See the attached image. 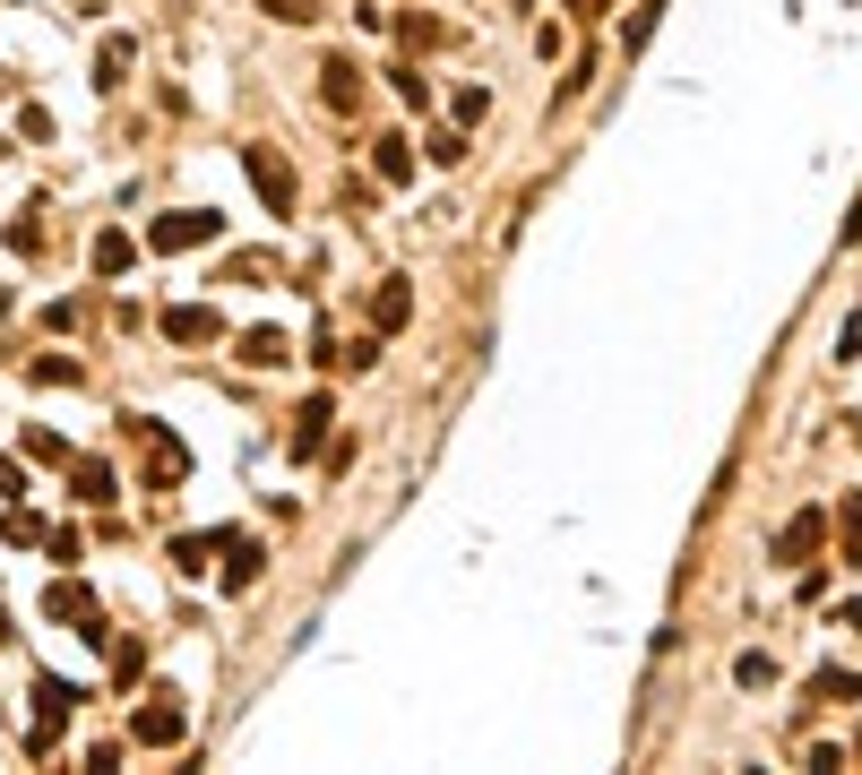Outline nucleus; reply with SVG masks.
<instances>
[{"mask_svg":"<svg viewBox=\"0 0 862 775\" xmlns=\"http://www.w3.org/2000/svg\"><path fill=\"white\" fill-rule=\"evenodd\" d=\"M70 483H78V500H87V509H104V500H113V465H104V457H70Z\"/></svg>","mask_w":862,"mask_h":775,"instance_id":"9","label":"nucleus"},{"mask_svg":"<svg viewBox=\"0 0 862 775\" xmlns=\"http://www.w3.org/2000/svg\"><path fill=\"white\" fill-rule=\"evenodd\" d=\"M734 672H741V689H767V680H776V664H767V655H741Z\"/></svg>","mask_w":862,"mask_h":775,"instance_id":"22","label":"nucleus"},{"mask_svg":"<svg viewBox=\"0 0 862 775\" xmlns=\"http://www.w3.org/2000/svg\"><path fill=\"white\" fill-rule=\"evenodd\" d=\"M320 440H328V397H311L293 414V457H320Z\"/></svg>","mask_w":862,"mask_h":775,"instance_id":"12","label":"nucleus"},{"mask_svg":"<svg viewBox=\"0 0 862 775\" xmlns=\"http://www.w3.org/2000/svg\"><path fill=\"white\" fill-rule=\"evenodd\" d=\"M129 259H138V250H129V233H96V276H122Z\"/></svg>","mask_w":862,"mask_h":775,"instance_id":"17","label":"nucleus"},{"mask_svg":"<svg viewBox=\"0 0 862 775\" xmlns=\"http://www.w3.org/2000/svg\"><path fill=\"white\" fill-rule=\"evenodd\" d=\"M242 362H250V371H276V362H285V336H276V328H250L242 336Z\"/></svg>","mask_w":862,"mask_h":775,"instance_id":"15","label":"nucleus"},{"mask_svg":"<svg viewBox=\"0 0 862 775\" xmlns=\"http://www.w3.org/2000/svg\"><path fill=\"white\" fill-rule=\"evenodd\" d=\"M129 440L147 448V491H173V483L190 474V448L173 440V432H164L155 414H129Z\"/></svg>","mask_w":862,"mask_h":775,"instance_id":"1","label":"nucleus"},{"mask_svg":"<svg viewBox=\"0 0 862 775\" xmlns=\"http://www.w3.org/2000/svg\"><path fill=\"white\" fill-rule=\"evenodd\" d=\"M371 164H379V182H414V147H405V138H379Z\"/></svg>","mask_w":862,"mask_h":775,"instance_id":"16","label":"nucleus"},{"mask_svg":"<svg viewBox=\"0 0 862 775\" xmlns=\"http://www.w3.org/2000/svg\"><path fill=\"white\" fill-rule=\"evenodd\" d=\"M259 9H267V17H285V26H311V17H320V0H259Z\"/></svg>","mask_w":862,"mask_h":775,"instance_id":"20","label":"nucleus"},{"mask_svg":"<svg viewBox=\"0 0 862 775\" xmlns=\"http://www.w3.org/2000/svg\"><path fill=\"white\" fill-rule=\"evenodd\" d=\"M216 552H225V535H173V568H182V577H208Z\"/></svg>","mask_w":862,"mask_h":775,"instance_id":"11","label":"nucleus"},{"mask_svg":"<svg viewBox=\"0 0 862 775\" xmlns=\"http://www.w3.org/2000/svg\"><path fill=\"white\" fill-rule=\"evenodd\" d=\"M164 336H173V345H216L225 320H216L208 302H173V311H164Z\"/></svg>","mask_w":862,"mask_h":775,"instance_id":"6","label":"nucleus"},{"mask_svg":"<svg viewBox=\"0 0 862 775\" xmlns=\"http://www.w3.org/2000/svg\"><path fill=\"white\" fill-rule=\"evenodd\" d=\"M129 733H138V741H147V750H173V741H182V733H190V715H182V707H173V698H155V707H138V724H129Z\"/></svg>","mask_w":862,"mask_h":775,"instance_id":"7","label":"nucleus"},{"mask_svg":"<svg viewBox=\"0 0 862 775\" xmlns=\"http://www.w3.org/2000/svg\"><path fill=\"white\" fill-rule=\"evenodd\" d=\"M405 320H414V293H405V285L388 276V285L371 293V328H379V336H397V328H405Z\"/></svg>","mask_w":862,"mask_h":775,"instance_id":"8","label":"nucleus"},{"mask_svg":"<svg viewBox=\"0 0 862 775\" xmlns=\"http://www.w3.org/2000/svg\"><path fill=\"white\" fill-rule=\"evenodd\" d=\"M570 9H604V0H570Z\"/></svg>","mask_w":862,"mask_h":775,"instance_id":"24","label":"nucleus"},{"mask_svg":"<svg viewBox=\"0 0 862 775\" xmlns=\"http://www.w3.org/2000/svg\"><path fill=\"white\" fill-rule=\"evenodd\" d=\"M216 208H173V216H155L147 224V241H155V250H199V241H216Z\"/></svg>","mask_w":862,"mask_h":775,"instance_id":"3","label":"nucleus"},{"mask_svg":"<svg viewBox=\"0 0 862 775\" xmlns=\"http://www.w3.org/2000/svg\"><path fill=\"white\" fill-rule=\"evenodd\" d=\"M26 457H43V465H70V448H61V432H43V423L26 432Z\"/></svg>","mask_w":862,"mask_h":775,"instance_id":"18","label":"nucleus"},{"mask_svg":"<svg viewBox=\"0 0 862 775\" xmlns=\"http://www.w3.org/2000/svg\"><path fill=\"white\" fill-rule=\"evenodd\" d=\"M250 577H259V543H250V535H225V586L242 595Z\"/></svg>","mask_w":862,"mask_h":775,"instance_id":"14","label":"nucleus"},{"mask_svg":"<svg viewBox=\"0 0 862 775\" xmlns=\"http://www.w3.org/2000/svg\"><path fill=\"white\" fill-rule=\"evenodd\" d=\"M78 698H87V689H78V680H61V672H43V680H35V750H52V733L70 724V707H78Z\"/></svg>","mask_w":862,"mask_h":775,"instance_id":"2","label":"nucleus"},{"mask_svg":"<svg viewBox=\"0 0 862 775\" xmlns=\"http://www.w3.org/2000/svg\"><path fill=\"white\" fill-rule=\"evenodd\" d=\"M129 61H138V43H129V35H104V52H96V87H122Z\"/></svg>","mask_w":862,"mask_h":775,"instance_id":"13","label":"nucleus"},{"mask_svg":"<svg viewBox=\"0 0 862 775\" xmlns=\"http://www.w3.org/2000/svg\"><path fill=\"white\" fill-rule=\"evenodd\" d=\"M320 78H328V104H337V112H354V104H363V70H354L346 52H328V70H320Z\"/></svg>","mask_w":862,"mask_h":775,"instance_id":"10","label":"nucleus"},{"mask_svg":"<svg viewBox=\"0 0 862 775\" xmlns=\"http://www.w3.org/2000/svg\"><path fill=\"white\" fill-rule=\"evenodd\" d=\"M43 612H52V621H78V638H96V647L113 638V629H104V612H96V595H87L78 577H61V586L43 595Z\"/></svg>","mask_w":862,"mask_h":775,"instance_id":"4","label":"nucleus"},{"mask_svg":"<svg viewBox=\"0 0 862 775\" xmlns=\"http://www.w3.org/2000/svg\"><path fill=\"white\" fill-rule=\"evenodd\" d=\"M70 379H78V362H61V353H43V362H35V388H70Z\"/></svg>","mask_w":862,"mask_h":775,"instance_id":"19","label":"nucleus"},{"mask_svg":"<svg viewBox=\"0 0 862 775\" xmlns=\"http://www.w3.org/2000/svg\"><path fill=\"white\" fill-rule=\"evenodd\" d=\"M811 535H820V517H794V526L776 535V552H785V560H794V552H811Z\"/></svg>","mask_w":862,"mask_h":775,"instance_id":"21","label":"nucleus"},{"mask_svg":"<svg viewBox=\"0 0 862 775\" xmlns=\"http://www.w3.org/2000/svg\"><path fill=\"white\" fill-rule=\"evenodd\" d=\"M242 173H250V190H259V199H267L276 216L293 208V173H285V164H276L267 147H242Z\"/></svg>","mask_w":862,"mask_h":775,"instance_id":"5","label":"nucleus"},{"mask_svg":"<svg viewBox=\"0 0 862 775\" xmlns=\"http://www.w3.org/2000/svg\"><path fill=\"white\" fill-rule=\"evenodd\" d=\"M26 491V474H17V457H0V500H17Z\"/></svg>","mask_w":862,"mask_h":775,"instance_id":"23","label":"nucleus"}]
</instances>
